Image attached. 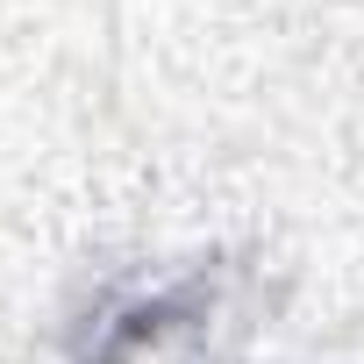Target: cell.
<instances>
[{
	"mask_svg": "<svg viewBox=\"0 0 364 364\" xmlns=\"http://www.w3.org/2000/svg\"><path fill=\"white\" fill-rule=\"evenodd\" d=\"M208 314H215V279L208 272H178V279H157V286H122L86 314V328L72 343V364H150L164 343L200 328Z\"/></svg>",
	"mask_w": 364,
	"mask_h": 364,
	"instance_id": "cell-1",
	"label": "cell"
}]
</instances>
